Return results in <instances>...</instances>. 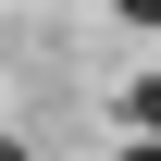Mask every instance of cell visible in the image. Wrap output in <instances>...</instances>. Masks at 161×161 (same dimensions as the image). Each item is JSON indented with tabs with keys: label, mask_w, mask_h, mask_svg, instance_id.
Segmentation results:
<instances>
[{
	"label": "cell",
	"mask_w": 161,
	"mask_h": 161,
	"mask_svg": "<svg viewBox=\"0 0 161 161\" xmlns=\"http://www.w3.org/2000/svg\"><path fill=\"white\" fill-rule=\"evenodd\" d=\"M112 13H124V25H149V13H161V0H112Z\"/></svg>",
	"instance_id": "obj_1"
},
{
	"label": "cell",
	"mask_w": 161,
	"mask_h": 161,
	"mask_svg": "<svg viewBox=\"0 0 161 161\" xmlns=\"http://www.w3.org/2000/svg\"><path fill=\"white\" fill-rule=\"evenodd\" d=\"M0 161H25V149H13V136H0Z\"/></svg>",
	"instance_id": "obj_2"
},
{
	"label": "cell",
	"mask_w": 161,
	"mask_h": 161,
	"mask_svg": "<svg viewBox=\"0 0 161 161\" xmlns=\"http://www.w3.org/2000/svg\"><path fill=\"white\" fill-rule=\"evenodd\" d=\"M124 161H149V149H124Z\"/></svg>",
	"instance_id": "obj_3"
}]
</instances>
